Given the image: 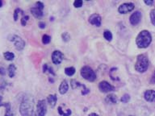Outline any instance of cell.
Wrapping results in <instances>:
<instances>
[{
  "label": "cell",
  "instance_id": "7",
  "mask_svg": "<svg viewBox=\"0 0 155 116\" xmlns=\"http://www.w3.org/2000/svg\"><path fill=\"white\" fill-rule=\"evenodd\" d=\"M9 40L14 43L15 47L18 51H22L25 47V42L24 40L17 35H12L10 36Z\"/></svg>",
  "mask_w": 155,
  "mask_h": 116
},
{
  "label": "cell",
  "instance_id": "2",
  "mask_svg": "<svg viewBox=\"0 0 155 116\" xmlns=\"http://www.w3.org/2000/svg\"><path fill=\"white\" fill-rule=\"evenodd\" d=\"M152 42V36L150 31L147 30H143L140 31L136 38V44L138 48H146L150 45Z\"/></svg>",
  "mask_w": 155,
  "mask_h": 116
},
{
  "label": "cell",
  "instance_id": "1",
  "mask_svg": "<svg viewBox=\"0 0 155 116\" xmlns=\"http://www.w3.org/2000/svg\"><path fill=\"white\" fill-rule=\"evenodd\" d=\"M34 99L31 95L26 94L19 105V112L22 116H31L33 113Z\"/></svg>",
  "mask_w": 155,
  "mask_h": 116
},
{
  "label": "cell",
  "instance_id": "31",
  "mask_svg": "<svg viewBox=\"0 0 155 116\" xmlns=\"http://www.w3.org/2000/svg\"><path fill=\"white\" fill-rule=\"evenodd\" d=\"M23 11L21 9H19V8H16V9L14 11V20L15 21H17L18 20V15H19V12L21 13Z\"/></svg>",
  "mask_w": 155,
  "mask_h": 116
},
{
  "label": "cell",
  "instance_id": "39",
  "mask_svg": "<svg viewBox=\"0 0 155 116\" xmlns=\"http://www.w3.org/2000/svg\"><path fill=\"white\" fill-rule=\"evenodd\" d=\"M130 116H133V115H130Z\"/></svg>",
  "mask_w": 155,
  "mask_h": 116
},
{
  "label": "cell",
  "instance_id": "13",
  "mask_svg": "<svg viewBox=\"0 0 155 116\" xmlns=\"http://www.w3.org/2000/svg\"><path fill=\"white\" fill-rule=\"evenodd\" d=\"M71 85H72V88L74 89H77L78 87H82L83 88V90L82 91V95H86L90 92V89H87L84 84H82V83L77 82L76 80H71Z\"/></svg>",
  "mask_w": 155,
  "mask_h": 116
},
{
  "label": "cell",
  "instance_id": "22",
  "mask_svg": "<svg viewBox=\"0 0 155 116\" xmlns=\"http://www.w3.org/2000/svg\"><path fill=\"white\" fill-rule=\"evenodd\" d=\"M3 57L6 59L7 60H9V61H12L15 59V54L12 52H5L3 53Z\"/></svg>",
  "mask_w": 155,
  "mask_h": 116
},
{
  "label": "cell",
  "instance_id": "8",
  "mask_svg": "<svg viewBox=\"0 0 155 116\" xmlns=\"http://www.w3.org/2000/svg\"><path fill=\"white\" fill-rule=\"evenodd\" d=\"M135 5L133 2H124L120 5L118 7V12L120 14H128L134 10Z\"/></svg>",
  "mask_w": 155,
  "mask_h": 116
},
{
  "label": "cell",
  "instance_id": "36",
  "mask_svg": "<svg viewBox=\"0 0 155 116\" xmlns=\"http://www.w3.org/2000/svg\"><path fill=\"white\" fill-rule=\"evenodd\" d=\"M2 97L0 95V107L2 106Z\"/></svg>",
  "mask_w": 155,
  "mask_h": 116
},
{
  "label": "cell",
  "instance_id": "28",
  "mask_svg": "<svg viewBox=\"0 0 155 116\" xmlns=\"http://www.w3.org/2000/svg\"><path fill=\"white\" fill-rule=\"evenodd\" d=\"M61 38H62V40L65 41V42H68V41L70 40V34L68 32H64L61 35Z\"/></svg>",
  "mask_w": 155,
  "mask_h": 116
},
{
  "label": "cell",
  "instance_id": "18",
  "mask_svg": "<svg viewBox=\"0 0 155 116\" xmlns=\"http://www.w3.org/2000/svg\"><path fill=\"white\" fill-rule=\"evenodd\" d=\"M105 101H106L107 103L116 104V102H117V98H116V95H115V94H108V95L106 97Z\"/></svg>",
  "mask_w": 155,
  "mask_h": 116
},
{
  "label": "cell",
  "instance_id": "9",
  "mask_svg": "<svg viewBox=\"0 0 155 116\" xmlns=\"http://www.w3.org/2000/svg\"><path fill=\"white\" fill-rule=\"evenodd\" d=\"M99 89L102 93H109V92L115 91V87L112 86L107 81H102L99 82Z\"/></svg>",
  "mask_w": 155,
  "mask_h": 116
},
{
  "label": "cell",
  "instance_id": "17",
  "mask_svg": "<svg viewBox=\"0 0 155 116\" xmlns=\"http://www.w3.org/2000/svg\"><path fill=\"white\" fill-rule=\"evenodd\" d=\"M47 101L51 107H54L56 106L57 101H58V97L56 94H49L47 98Z\"/></svg>",
  "mask_w": 155,
  "mask_h": 116
},
{
  "label": "cell",
  "instance_id": "21",
  "mask_svg": "<svg viewBox=\"0 0 155 116\" xmlns=\"http://www.w3.org/2000/svg\"><path fill=\"white\" fill-rule=\"evenodd\" d=\"M58 113H59V114H61V116H70V114H72L71 110L68 109V110H66L65 111H64L62 110V108H61V106H59V107H58Z\"/></svg>",
  "mask_w": 155,
  "mask_h": 116
},
{
  "label": "cell",
  "instance_id": "19",
  "mask_svg": "<svg viewBox=\"0 0 155 116\" xmlns=\"http://www.w3.org/2000/svg\"><path fill=\"white\" fill-rule=\"evenodd\" d=\"M7 71H8V76H9V77L13 78V77L15 76V72H16V66H15L14 64H11V65L8 66Z\"/></svg>",
  "mask_w": 155,
  "mask_h": 116
},
{
  "label": "cell",
  "instance_id": "16",
  "mask_svg": "<svg viewBox=\"0 0 155 116\" xmlns=\"http://www.w3.org/2000/svg\"><path fill=\"white\" fill-rule=\"evenodd\" d=\"M5 114L4 116H15V114L12 109V105L10 102H6L5 104Z\"/></svg>",
  "mask_w": 155,
  "mask_h": 116
},
{
  "label": "cell",
  "instance_id": "38",
  "mask_svg": "<svg viewBox=\"0 0 155 116\" xmlns=\"http://www.w3.org/2000/svg\"><path fill=\"white\" fill-rule=\"evenodd\" d=\"M2 4H3V2H2V1H1V0H0V7H2Z\"/></svg>",
  "mask_w": 155,
  "mask_h": 116
},
{
  "label": "cell",
  "instance_id": "12",
  "mask_svg": "<svg viewBox=\"0 0 155 116\" xmlns=\"http://www.w3.org/2000/svg\"><path fill=\"white\" fill-rule=\"evenodd\" d=\"M88 21L91 24L94 25V26L99 27L101 26V22H102V18L99 14H92L91 16L89 17Z\"/></svg>",
  "mask_w": 155,
  "mask_h": 116
},
{
  "label": "cell",
  "instance_id": "20",
  "mask_svg": "<svg viewBox=\"0 0 155 116\" xmlns=\"http://www.w3.org/2000/svg\"><path fill=\"white\" fill-rule=\"evenodd\" d=\"M43 72L44 73H49V74H52L53 76H55V72L53 71V69L51 67H49L48 65V64H44L43 65Z\"/></svg>",
  "mask_w": 155,
  "mask_h": 116
},
{
  "label": "cell",
  "instance_id": "24",
  "mask_svg": "<svg viewBox=\"0 0 155 116\" xmlns=\"http://www.w3.org/2000/svg\"><path fill=\"white\" fill-rule=\"evenodd\" d=\"M104 37L106 39V40L111 41L112 38H113V36H112V33L111 31H108V30H106V31H104Z\"/></svg>",
  "mask_w": 155,
  "mask_h": 116
},
{
  "label": "cell",
  "instance_id": "26",
  "mask_svg": "<svg viewBox=\"0 0 155 116\" xmlns=\"http://www.w3.org/2000/svg\"><path fill=\"white\" fill-rule=\"evenodd\" d=\"M130 100V96H129V94H124L122 98H120V101L123 102V103H127L128 101Z\"/></svg>",
  "mask_w": 155,
  "mask_h": 116
},
{
  "label": "cell",
  "instance_id": "30",
  "mask_svg": "<svg viewBox=\"0 0 155 116\" xmlns=\"http://www.w3.org/2000/svg\"><path fill=\"white\" fill-rule=\"evenodd\" d=\"M82 3H83V2H82V0H76L74 2V7L75 8H80V7H82Z\"/></svg>",
  "mask_w": 155,
  "mask_h": 116
},
{
  "label": "cell",
  "instance_id": "37",
  "mask_svg": "<svg viewBox=\"0 0 155 116\" xmlns=\"http://www.w3.org/2000/svg\"><path fill=\"white\" fill-rule=\"evenodd\" d=\"M88 116H99V114H95V113H91V114H90Z\"/></svg>",
  "mask_w": 155,
  "mask_h": 116
},
{
  "label": "cell",
  "instance_id": "4",
  "mask_svg": "<svg viewBox=\"0 0 155 116\" xmlns=\"http://www.w3.org/2000/svg\"><path fill=\"white\" fill-rule=\"evenodd\" d=\"M80 74L84 79L88 82H94L96 79V74L91 68L89 66H83L80 70Z\"/></svg>",
  "mask_w": 155,
  "mask_h": 116
},
{
  "label": "cell",
  "instance_id": "11",
  "mask_svg": "<svg viewBox=\"0 0 155 116\" xmlns=\"http://www.w3.org/2000/svg\"><path fill=\"white\" fill-rule=\"evenodd\" d=\"M141 18H142V13L140 11H136L135 12H133V14H131L130 18H129V22L132 25L135 26L140 23Z\"/></svg>",
  "mask_w": 155,
  "mask_h": 116
},
{
  "label": "cell",
  "instance_id": "14",
  "mask_svg": "<svg viewBox=\"0 0 155 116\" xmlns=\"http://www.w3.org/2000/svg\"><path fill=\"white\" fill-rule=\"evenodd\" d=\"M144 98L145 101L153 102L155 99V91L153 89H148L144 93Z\"/></svg>",
  "mask_w": 155,
  "mask_h": 116
},
{
  "label": "cell",
  "instance_id": "25",
  "mask_svg": "<svg viewBox=\"0 0 155 116\" xmlns=\"http://www.w3.org/2000/svg\"><path fill=\"white\" fill-rule=\"evenodd\" d=\"M51 41V37L48 35H44L43 36H42V43L44 44H48L50 43Z\"/></svg>",
  "mask_w": 155,
  "mask_h": 116
},
{
  "label": "cell",
  "instance_id": "33",
  "mask_svg": "<svg viewBox=\"0 0 155 116\" xmlns=\"http://www.w3.org/2000/svg\"><path fill=\"white\" fill-rule=\"evenodd\" d=\"M39 27L41 29H44V28H45V27H46V24L45 23H44V22H39Z\"/></svg>",
  "mask_w": 155,
  "mask_h": 116
},
{
  "label": "cell",
  "instance_id": "6",
  "mask_svg": "<svg viewBox=\"0 0 155 116\" xmlns=\"http://www.w3.org/2000/svg\"><path fill=\"white\" fill-rule=\"evenodd\" d=\"M46 113H47V106H46L45 100L41 99L36 104V111H33L31 116H45Z\"/></svg>",
  "mask_w": 155,
  "mask_h": 116
},
{
  "label": "cell",
  "instance_id": "23",
  "mask_svg": "<svg viewBox=\"0 0 155 116\" xmlns=\"http://www.w3.org/2000/svg\"><path fill=\"white\" fill-rule=\"evenodd\" d=\"M75 68L74 67H67L65 69V73L69 77H72L73 75L75 73Z\"/></svg>",
  "mask_w": 155,
  "mask_h": 116
},
{
  "label": "cell",
  "instance_id": "3",
  "mask_svg": "<svg viewBox=\"0 0 155 116\" xmlns=\"http://www.w3.org/2000/svg\"><path fill=\"white\" fill-rule=\"evenodd\" d=\"M150 65V61L148 59L147 56L145 54H140L137 58V62L135 64V69L138 72H145L147 71L148 68Z\"/></svg>",
  "mask_w": 155,
  "mask_h": 116
},
{
  "label": "cell",
  "instance_id": "5",
  "mask_svg": "<svg viewBox=\"0 0 155 116\" xmlns=\"http://www.w3.org/2000/svg\"><path fill=\"white\" fill-rule=\"evenodd\" d=\"M45 8V5L42 2H36L35 6L30 9V11L35 18L36 19H41L44 15L43 10Z\"/></svg>",
  "mask_w": 155,
  "mask_h": 116
},
{
  "label": "cell",
  "instance_id": "10",
  "mask_svg": "<svg viewBox=\"0 0 155 116\" xmlns=\"http://www.w3.org/2000/svg\"><path fill=\"white\" fill-rule=\"evenodd\" d=\"M52 61L54 65H60L64 60V54L61 51L55 50L52 53Z\"/></svg>",
  "mask_w": 155,
  "mask_h": 116
},
{
  "label": "cell",
  "instance_id": "29",
  "mask_svg": "<svg viewBox=\"0 0 155 116\" xmlns=\"http://www.w3.org/2000/svg\"><path fill=\"white\" fill-rule=\"evenodd\" d=\"M7 85V83L5 82L3 79L0 80V91H2L6 89V87Z\"/></svg>",
  "mask_w": 155,
  "mask_h": 116
},
{
  "label": "cell",
  "instance_id": "35",
  "mask_svg": "<svg viewBox=\"0 0 155 116\" xmlns=\"http://www.w3.org/2000/svg\"><path fill=\"white\" fill-rule=\"evenodd\" d=\"M5 74V71L2 68H0V75H3Z\"/></svg>",
  "mask_w": 155,
  "mask_h": 116
},
{
  "label": "cell",
  "instance_id": "32",
  "mask_svg": "<svg viewBox=\"0 0 155 116\" xmlns=\"http://www.w3.org/2000/svg\"><path fill=\"white\" fill-rule=\"evenodd\" d=\"M154 12H155V10L154 9H153L152 11H150V19H151V23H152L153 25H155Z\"/></svg>",
  "mask_w": 155,
  "mask_h": 116
},
{
  "label": "cell",
  "instance_id": "27",
  "mask_svg": "<svg viewBox=\"0 0 155 116\" xmlns=\"http://www.w3.org/2000/svg\"><path fill=\"white\" fill-rule=\"evenodd\" d=\"M28 19H29L28 15H25V14H24V15H23V17L21 18V20H20L22 26H26L27 22L28 21Z\"/></svg>",
  "mask_w": 155,
  "mask_h": 116
},
{
  "label": "cell",
  "instance_id": "34",
  "mask_svg": "<svg viewBox=\"0 0 155 116\" xmlns=\"http://www.w3.org/2000/svg\"><path fill=\"white\" fill-rule=\"evenodd\" d=\"M144 2H145L146 5H148V6H152V5L153 4V0H150V1L145 0V1H144Z\"/></svg>",
  "mask_w": 155,
  "mask_h": 116
},
{
  "label": "cell",
  "instance_id": "15",
  "mask_svg": "<svg viewBox=\"0 0 155 116\" xmlns=\"http://www.w3.org/2000/svg\"><path fill=\"white\" fill-rule=\"evenodd\" d=\"M68 89H69V85H68L67 81L63 80L60 84V86H59V93L61 94H65L67 93Z\"/></svg>",
  "mask_w": 155,
  "mask_h": 116
}]
</instances>
